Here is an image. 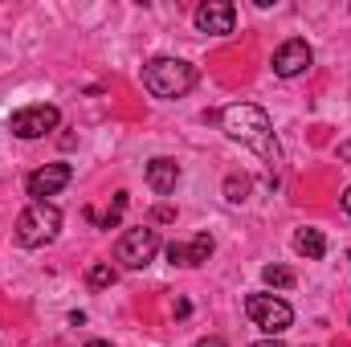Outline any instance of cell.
<instances>
[{"instance_id": "obj_11", "label": "cell", "mask_w": 351, "mask_h": 347, "mask_svg": "<svg viewBox=\"0 0 351 347\" xmlns=\"http://www.w3.org/2000/svg\"><path fill=\"white\" fill-rule=\"evenodd\" d=\"M176 180H180L176 160H152V164H147V184H152V192L168 196V192H176Z\"/></svg>"}, {"instance_id": "obj_16", "label": "cell", "mask_w": 351, "mask_h": 347, "mask_svg": "<svg viewBox=\"0 0 351 347\" xmlns=\"http://www.w3.org/2000/svg\"><path fill=\"white\" fill-rule=\"evenodd\" d=\"M123 208H127V192H119V196H114L110 213H106V217H98V225H102V229H114V225H119V217H123Z\"/></svg>"}, {"instance_id": "obj_3", "label": "cell", "mask_w": 351, "mask_h": 347, "mask_svg": "<svg viewBox=\"0 0 351 347\" xmlns=\"http://www.w3.org/2000/svg\"><path fill=\"white\" fill-rule=\"evenodd\" d=\"M62 229V213L45 200H33L21 217H16V241L25 250H37V246H49Z\"/></svg>"}, {"instance_id": "obj_4", "label": "cell", "mask_w": 351, "mask_h": 347, "mask_svg": "<svg viewBox=\"0 0 351 347\" xmlns=\"http://www.w3.org/2000/svg\"><path fill=\"white\" fill-rule=\"evenodd\" d=\"M156 250H160V233H156L152 225H139V229H127V233L119 237L114 258L123 261L127 270H143L147 261L156 258Z\"/></svg>"}, {"instance_id": "obj_20", "label": "cell", "mask_w": 351, "mask_h": 347, "mask_svg": "<svg viewBox=\"0 0 351 347\" xmlns=\"http://www.w3.org/2000/svg\"><path fill=\"white\" fill-rule=\"evenodd\" d=\"M343 208H348V213H351V188H348V192H343Z\"/></svg>"}, {"instance_id": "obj_21", "label": "cell", "mask_w": 351, "mask_h": 347, "mask_svg": "<svg viewBox=\"0 0 351 347\" xmlns=\"http://www.w3.org/2000/svg\"><path fill=\"white\" fill-rule=\"evenodd\" d=\"M86 347H110V344H102V339H90V344Z\"/></svg>"}, {"instance_id": "obj_6", "label": "cell", "mask_w": 351, "mask_h": 347, "mask_svg": "<svg viewBox=\"0 0 351 347\" xmlns=\"http://www.w3.org/2000/svg\"><path fill=\"white\" fill-rule=\"evenodd\" d=\"M62 123V115H58V106H49V102H37V106H21L16 115H12V135L16 139H41V135H49L53 127Z\"/></svg>"}, {"instance_id": "obj_19", "label": "cell", "mask_w": 351, "mask_h": 347, "mask_svg": "<svg viewBox=\"0 0 351 347\" xmlns=\"http://www.w3.org/2000/svg\"><path fill=\"white\" fill-rule=\"evenodd\" d=\"M254 347H282L278 339H262V344H254Z\"/></svg>"}, {"instance_id": "obj_8", "label": "cell", "mask_w": 351, "mask_h": 347, "mask_svg": "<svg viewBox=\"0 0 351 347\" xmlns=\"http://www.w3.org/2000/svg\"><path fill=\"white\" fill-rule=\"evenodd\" d=\"M70 180H74V168H70V164H45V168H37V172L25 180V188H29L33 200H45V196L62 192Z\"/></svg>"}, {"instance_id": "obj_12", "label": "cell", "mask_w": 351, "mask_h": 347, "mask_svg": "<svg viewBox=\"0 0 351 347\" xmlns=\"http://www.w3.org/2000/svg\"><path fill=\"white\" fill-rule=\"evenodd\" d=\"M294 250H298L302 258L319 261L323 254H327V237H323L319 229H298V233H294Z\"/></svg>"}, {"instance_id": "obj_14", "label": "cell", "mask_w": 351, "mask_h": 347, "mask_svg": "<svg viewBox=\"0 0 351 347\" xmlns=\"http://www.w3.org/2000/svg\"><path fill=\"white\" fill-rule=\"evenodd\" d=\"M262 278H265V286H278V290H290L294 286V270H286V265H265Z\"/></svg>"}, {"instance_id": "obj_17", "label": "cell", "mask_w": 351, "mask_h": 347, "mask_svg": "<svg viewBox=\"0 0 351 347\" xmlns=\"http://www.w3.org/2000/svg\"><path fill=\"white\" fill-rule=\"evenodd\" d=\"M196 347H225V344H221V339H200Z\"/></svg>"}, {"instance_id": "obj_7", "label": "cell", "mask_w": 351, "mask_h": 347, "mask_svg": "<svg viewBox=\"0 0 351 347\" xmlns=\"http://www.w3.org/2000/svg\"><path fill=\"white\" fill-rule=\"evenodd\" d=\"M311 62H315V53H311V45L298 41V37H290V41H282V45L274 49V74H278V78H298V74L311 70Z\"/></svg>"}, {"instance_id": "obj_15", "label": "cell", "mask_w": 351, "mask_h": 347, "mask_svg": "<svg viewBox=\"0 0 351 347\" xmlns=\"http://www.w3.org/2000/svg\"><path fill=\"white\" fill-rule=\"evenodd\" d=\"M245 192H250V180H245V176H229V180H225V196H229L233 204H241Z\"/></svg>"}, {"instance_id": "obj_10", "label": "cell", "mask_w": 351, "mask_h": 347, "mask_svg": "<svg viewBox=\"0 0 351 347\" xmlns=\"http://www.w3.org/2000/svg\"><path fill=\"white\" fill-rule=\"evenodd\" d=\"M208 258H213V237L208 233H196L188 246H180V241L168 246V261L172 265H204Z\"/></svg>"}, {"instance_id": "obj_1", "label": "cell", "mask_w": 351, "mask_h": 347, "mask_svg": "<svg viewBox=\"0 0 351 347\" xmlns=\"http://www.w3.org/2000/svg\"><path fill=\"white\" fill-rule=\"evenodd\" d=\"M221 127H225L229 139H237V143H245L250 152H258L269 168L282 164V147H278V139H274L269 115H265L262 106H254V102H233V106L221 110Z\"/></svg>"}, {"instance_id": "obj_18", "label": "cell", "mask_w": 351, "mask_h": 347, "mask_svg": "<svg viewBox=\"0 0 351 347\" xmlns=\"http://www.w3.org/2000/svg\"><path fill=\"white\" fill-rule=\"evenodd\" d=\"M339 160H351V143H343V147H339Z\"/></svg>"}, {"instance_id": "obj_9", "label": "cell", "mask_w": 351, "mask_h": 347, "mask_svg": "<svg viewBox=\"0 0 351 347\" xmlns=\"http://www.w3.org/2000/svg\"><path fill=\"white\" fill-rule=\"evenodd\" d=\"M233 21H237V8L229 0H208L196 8V29L200 33H233Z\"/></svg>"}, {"instance_id": "obj_13", "label": "cell", "mask_w": 351, "mask_h": 347, "mask_svg": "<svg viewBox=\"0 0 351 347\" xmlns=\"http://www.w3.org/2000/svg\"><path fill=\"white\" fill-rule=\"evenodd\" d=\"M86 286L94 290H106V286H114V265H106V261H94L86 270Z\"/></svg>"}, {"instance_id": "obj_2", "label": "cell", "mask_w": 351, "mask_h": 347, "mask_svg": "<svg viewBox=\"0 0 351 347\" xmlns=\"http://www.w3.org/2000/svg\"><path fill=\"white\" fill-rule=\"evenodd\" d=\"M143 86L156 98H180L196 86V66H188L180 58H156L143 66Z\"/></svg>"}, {"instance_id": "obj_5", "label": "cell", "mask_w": 351, "mask_h": 347, "mask_svg": "<svg viewBox=\"0 0 351 347\" xmlns=\"http://www.w3.org/2000/svg\"><path fill=\"white\" fill-rule=\"evenodd\" d=\"M245 315L262 327L269 339L282 335V331L294 323V311H290L282 298H274V294H250V298H245Z\"/></svg>"}]
</instances>
